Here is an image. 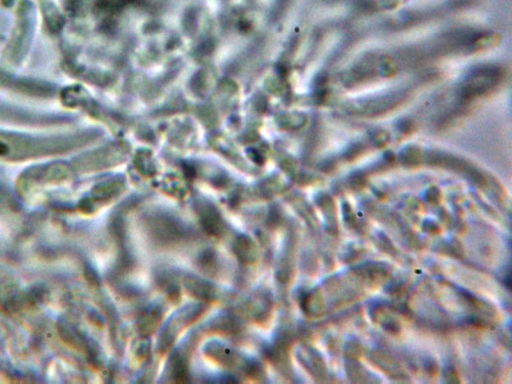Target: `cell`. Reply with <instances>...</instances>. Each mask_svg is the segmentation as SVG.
<instances>
[{"instance_id": "1", "label": "cell", "mask_w": 512, "mask_h": 384, "mask_svg": "<svg viewBox=\"0 0 512 384\" xmlns=\"http://www.w3.org/2000/svg\"><path fill=\"white\" fill-rule=\"evenodd\" d=\"M503 77V70L498 66H484L471 72L464 81L460 95L468 100L484 95L494 89Z\"/></svg>"}]
</instances>
